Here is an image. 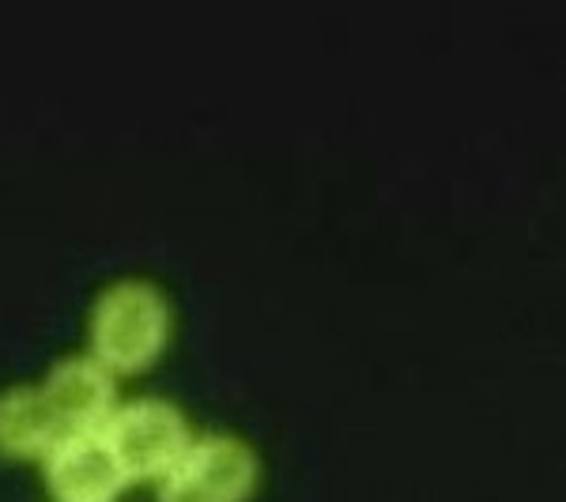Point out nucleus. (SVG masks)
<instances>
[{
  "instance_id": "obj_5",
  "label": "nucleus",
  "mask_w": 566,
  "mask_h": 502,
  "mask_svg": "<svg viewBox=\"0 0 566 502\" xmlns=\"http://www.w3.org/2000/svg\"><path fill=\"white\" fill-rule=\"evenodd\" d=\"M42 389L65 431H72V427H103L114 405L122 400L117 370H109L91 348L53 359L50 370L42 374Z\"/></svg>"
},
{
  "instance_id": "obj_3",
  "label": "nucleus",
  "mask_w": 566,
  "mask_h": 502,
  "mask_svg": "<svg viewBox=\"0 0 566 502\" xmlns=\"http://www.w3.org/2000/svg\"><path fill=\"white\" fill-rule=\"evenodd\" d=\"M103 431L133 480H159L197 435L186 408L163 394L122 397Z\"/></svg>"
},
{
  "instance_id": "obj_1",
  "label": "nucleus",
  "mask_w": 566,
  "mask_h": 502,
  "mask_svg": "<svg viewBox=\"0 0 566 502\" xmlns=\"http://www.w3.org/2000/svg\"><path fill=\"white\" fill-rule=\"evenodd\" d=\"M175 328V306L159 280L125 272L106 280L87 306V348L117 374L144 370L163 355Z\"/></svg>"
},
{
  "instance_id": "obj_2",
  "label": "nucleus",
  "mask_w": 566,
  "mask_h": 502,
  "mask_svg": "<svg viewBox=\"0 0 566 502\" xmlns=\"http://www.w3.org/2000/svg\"><path fill=\"white\" fill-rule=\"evenodd\" d=\"M258 480V446L231 427H212L197 431L186 453L155 480V502H245Z\"/></svg>"
},
{
  "instance_id": "obj_4",
  "label": "nucleus",
  "mask_w": 566,
  "mask_h": 502,
  "mask_svg": "<svg viewBox=\"0 0 566 502\" xmlns=\"http://www.w3.org/2000/svg\"><path fill=\"white\" fill-rule=\"evenodd\" d=\"M45 488L57 502H114L133 477L103 427H72L42 453Z\"/></svg>"
},
{
  "instance_id": "obj_6",
  "label": "nucleus",
  "mask_w": 566,
  "mask_h": 502,
  "mask_svg": "<svg viewBox=\"0 0 566 502\" xmlns=\"http://www.w3.org/2000/svg\"><path fill=\"white\" fill-rule=\"evenodd\" d=\"M65 435L42 381H8L0 386V453L39 458Z\"/></svg>"
}]
</instances>
